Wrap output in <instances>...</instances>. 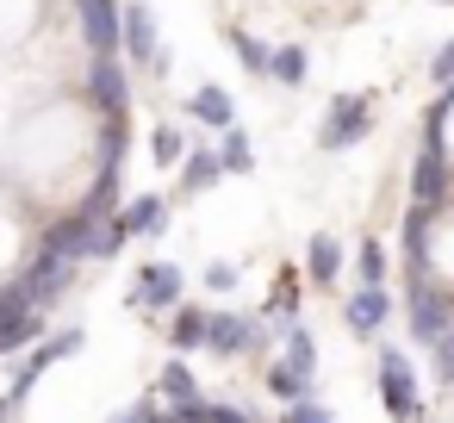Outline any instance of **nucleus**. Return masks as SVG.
Returning a JSON list of instances; mask_svg holds the SVG:
<instances>
[{"instance_id": "obj_1", "label": "nucleus", "mask_w": 454, "mask_h": 423, "mask_svg": "<svg viewBox=\"0 0 454 423\" xmlns=\"http://www.w3.org/2000/svg\"><path fill=\"white\" fill-rule=\"evenodd\" d=\"M404 317H411V336H417V342H435V336L454 324V293H448V280H435L429 268H411V274H404Z\"/></svg>"}, {"instance_id": "obj_2", "label": "nucleus", "mask_w": 454, "mask_h": 423, "mask_svg": "<svg viewBox=\"0 0 454 423\" xmlns=\"http://www.w3.org/2000/svg\"><path fill=\"white\" fill-rule=\"evenodd\" d=\"M367 131H373V94H336L330 113H324V125H317V150H324V156H342V150H355Z\"/></svg>"}, {"instance_id": "obj_3", "label": "nucleus", "mask_w": 454, "mask_h": 423, "mask_svg": "<svg viewBox=\"0 0 454 423\" xmlns=\"http://www.w3.org/2000/svg\"><path fill=\"white\" fill-rule=\"evenodd\" d=\"M380 404H386L392 423H411L423 411L417 404V373H411V361H404L398 342H380Z\"/></svg>"}, {"instance_id": "obj_4", "label": "nucleus", "mask_w": 454, "mask_h": 423, "mask_svg": "<svg viewBox=\"0 0 454 423\" xmlns=\"http://www.w3.org/2000/svg\"><path fill=\"white\" fill-rule=\"evenodd\" d=\"M82 94H88V106H94L100 119H125V106H131V75H125V63H119V57H94Z\"/></svg>"}, {"instance_id": "obj_5", "label": "nucleus", "mask_w": 454, "mask_h": 423, "mask_svg": "<svg viewBox=\"0 0 454 423\" xmlns=\"http://www.w3.org/2000/svg\"><path fill=\"white\" fill-rule=\"evenodd\" d=\"M181 293H187V274L175 262H144L137 268V286H131V305L137 311H175Z\"/></svg>"}, {"instance_id": "obj_6", "label": "nucleus", "mask_w": 454, "mask_h": 423, "mask_svg": "<svg viewBox=\"0 0 454 423\" xmlns=\"http://www.w3.org/2000/svg\"><path fill=\"white\" fill-rule=\"evenodd\" d=\"M206 349L224 355V361H237V355H249V349H268V330H262L255 317H243V311H212Z\"/></svg>"}, {"instance_id": "obj_7", "label": "nucleus", "mask_w": 454, "mask_h": 423, "mask_svg": "<svg viewBox=\"0 0 454 423\" xmlns=\"http://www.w3.org/2000/svg\"><path fill=\"white\" fill-rule=\"evenodd\" d=\"M75 7H82L88 51L94 57H119V44H125V7H119V0H75Z\"/></svg>"}, {"instance_id": "obj_8", "label": "nucleus", "mask_w": 454, "mask_h": 423, "mask_svg": "<svg viewBox=\"0 0 454 423\" xmlns=\"http://www.w3.org/2000/svg\"><path fill=\"white\" fill-rule=\"evenodd\" d=\"M69 274H75V262H63V255H51V249H38V262L20 274V286H26V299L44 311L51 299H63L69 293Z\"/></svg>"}, {"instance_id": "obj_9", "label": "nucleus", "mask_w": 454, "mask_h": 423, "mask_svg": "<svg viewBox=\"0 0 454 423\" xmlns=\"http://www.w3.org/2000/svg\"><path fill=\"white\" fill-rule=\"evenodd\" d=\"M386 317H392V293H386V286H355V293L342 299V324H348V336H380Z\"/></svg>"}, {"instance_id": "obj_10", "label": "nucleus", "mask_w": 454, "mask_h": 423, "mask_svg": "<svg viewBox=\"0 0 454 423\" xmlns=\"http://www.w3.org/2000/svg\"><path fill=\"white\" fill-rule=\"evenodd\" d=\"M94 224H100V218H88V212H69V218H57V224L44 231V249H51V255H63V262H88Z\"/></svg>"}, {"instance_id": "obj_11", "label": "nucleus", "mask_w": 454, "mask_h": 423, "mask_svg": "<svg viewBox=\"0 0 454 423\" xmlns=\"http://www.w3.org/2000/svg\"><path fill=\"white\" fill-rule=\"evenodd\" d=\"M187 119H200L206 131H224V125H237V100H231L218 82H200V88L187 94Z\"/></svg>"}, {"instance_id": "obj_12", "label": "nucleus", "mask_w": 454, "mask_h": 423, "mask_svg": "<svg viewBox=\"0 0 454 423\" xmlns=\"http://www.w3.org/2000/svg\"><path fill=\"white\" fill-rule=\"evenodd\" d=\"M119 224H125V237H162L168 231V200L162 193H137V200L119 206Z\"/></svg>"}, {"instance_id": "obj_13", "label": "nucleus", "mask_w": 454, "mask_h": 423, "mask_svg": "<svg viewBox=\"0 0 454 423\" xmlns=\"http://www.w3.org/2000/svg\"><path fill=\"white\" fill-rule=\"evenodd\" d=\"M125 51H131V63H156V51H162L156 13L144 7V0H131V7H125Z\"/></svg>"}, {"instance_id": "obj_14", "label": "nucleus", "mask_w": 454, "mask_h": 423, "mask_svg": "<svg viewBox=\"0 0 454 423\" xmlns=\"http://www.w3.org/2000/svg\"><path fill=\"white\" fill-rule=\"evenodd\" d=\"M218 181H224L218 150H212V144H187V156H181V187H187V193H212Z\"/></svg>"}, {"instance_id": "obj_15", "label": "nucleus", "mask_w": 454, "mask_h": 423, "mask_svg": "<svg viewBox=\"0 0 454 423\" xmlns=\"http://www.w3.org/2000/svg\"><path fill=\"white\" fill-rule=\"evenodd\" d=\"M305 280H317V286H336V280H342V237L317 231V237L305 243Z\"/></svg>"}, {"instance_id": "obj_16", "label": "nucleus", "mask_w": 454, "mask_h": 423, "mask_svg": "<svg viewBox=\"0 0 454 423\" xmlns=\"http://www.w3.org/2000/svg\"><path fill=\"white\" fill-rule=\"evenodd\" d=\"M32 342H44V311H38V305L0 311V355H20V349H32Z\"/></svg>"}, {"instance_id": "obj_17", "label": "nucleus", "mask_w": 454, "mask_h": 423, "mask_svg": "<svg viewBox=\"0 0 454 423\" xmlns=\"http://www.w3.org/2000/svg\"><path fill=\"white\" fill-rule=\"evenodd\" d=\"M224 44H231V57H237L255 82H268V69H274V44H268V38H255V32L231 26V32H224Z\"/></svg>"}, {"instance_id": "obj_18", "label": "nucleus", "mask_w": 454, "mask_h": 423, "mask_svg": "<svg viewBox=\"0 0 454 423\" xmlns=\"http://www.w3.org/2000/svg\"><path fill=\"white\" fill-rule=\"evenodd\" d=\"M206 330H212V311H200V305H181V311H175V330H168V349H175V355H187V349H206Z\"/></svg>"}, {"instance_id": "obj_19", "label": "nucleus", "mask_w": 454, "mask_h": 423, "mask_svg": "<svg viewBox=\"0 0 454 423\" xmlns=\"http://www.w3.org/2000/svg\"><path fill=\"white\" fill-rule=\"evenodd\" d=\"M305 75H311V51H305V44H274V69H268V82H280V88H305Z\"/></svg>"}, {"instance_id": "obj_20", "label": "nucleus", "mask_w": 454, "mask_h": 423, "mask_svg": "<svg viewBox=\"0 0 454 423\" xmlns=\"http://www.w3.org/2000/svg\"><path fill=\"white\" fill-rule=\"evenodd\" d=\"M212 150H218L224 175H249V168H255V144H249V131H237V125H224Z\"/></svg>"}, {"instance_id": "obj_21", "label": "nucleus", "mask_w": 454, "mask_h": 423, "mask_svg": "<svg viewBox=\"0 0 454 423\" xmlns=\"http://www.w3.org/2000/svg\"><path fill=\"white\" fill-rule=\"evenodd\" d=\"M280 349H286V361H293L299 373H317V342H311V330H305L299 317L280 324Z\"/></svg>"}, {"instance_id": "obj_22", "label": "nucleus", "mask_w": 454, "mask_h": 423, "mask_svg": "<svg viewBox=\"0 0 454 423\" xmlns=\"http://www.w3.org/2000/svg\"><path fill=\"white\" fill-rule=\"evenodd\" d=\"M355 286H386V243L380 237L355 243Z\"/></svg>"}, {"instance_id": "obj_23", "label": "nucleus", "mask_w": 454, "mask_h": 423, "mask_svg": "<svg viewBox=\"0 0 454 423\" xmlns=\"http://www.w3.org/2000/svg\"><path fill=\"white\" fill-rule=\"evenodd\" d=\"M82 342H88L82 330H63V336H44V342H32V361H26V367H38V373H44L51 361H69V355H82Z\"/></svg>"}, {"instance_id": "obj_24", "label": "nucleus", "mask_w": 454, "mask_h": 423, "mask_svg": "<svg viewBox=\"0 0 454 423\" xmlns=\"http://www.w3.org/2000/svg\"><path fill=\"white\" fill-rule=\"evenodd\" d=\"M156 386H162V398H168V404H187V398H200V380H193V367H187L181 355H175V361L156 373Z\"/></svg>"}, {"instance_id": "obj_25", "label": "nucleus", "mask_w": 454, "mask_h": 423, "mask_svg": "<svg viewBox=\"0 0 454 423\" xmlns=\"http://www.w3.org/2000/svg\"><path fill=\"white\" fill-rule=\"evenodd\" d=\"M268 392H274V398H286V404H293V398H311V392H317V386H311V373H299V367H293V361H274V367H268Z\"/></svg>"}, {"instance_id": "obj_26", "label": "nucleus", "mask_w": 454, "mask_h": 423, "mask_svg": "<svg viewBox=\"0 0 454 423\" xmlns=\"http://www.w3.org/2000/svg\"><path fill=\"white\" fill-rule=\"evenodd\" d=\"M150 156H156L162 168H181V156H187V131H181V125H156V131H150Z\"/></svg>"}, {"instance_id": "obj_27", "label": "nucleus", "mask_w": 454, "mask_h": 423, "mask_svg": "<svg viewBox=\"0 0 454 423\" xmlns=\"http://www.w3.org/2000/svg\"><path fill=\"white\" fill-rule=\"evenodd\" d=\"M268 311H274V317H293V311H299V268H280V286H274Z\"/></svg>"}, {"instance_id": "obj_28", "label": "nucleus", "mask_w": 454, "mask_h": 423, "mask_svg": "<svg viewBox=\"0 0 454 423\" xmlns=\"http://www.w3.org/2000/svg\"><path fill=\"white\" fill-rule=\"evenodd\" d=\"M429 82H435V94H454V38L429 57Z\"/></svg>"}, {"instance_id": "obj_29", "label": "nucleus", "mask_w": 454, "mask_h": 423, "mask_svg": "<svg viewBox=\"0 0 454 423\" xmlns=\"http://www.w3.org/2000/svg\"><path fill=\"white\" fill-rule=\"evenodd\" d=\"M429 349H435V380H442V386H454V324H448Z\"/></svg>"}, {"instance_id": "obj_30", "label": "nucleus", "mask_w": 454, "mask_h": 423, "mask_svg": "<svg viewBox=\"0 0 454 423\" xmlns=\"http://www.w3.org/2000/svg\"><path fill=\"white\" fill-rule=\"evenodd\" d=\"M206 286H212V293H231V286H243L237 262H206Z\"/></svg>"}, {"instance_id": "obj_31", "label": "nucleus", "mask_w": 454, "mask_h": 423, "mask_svg": "<svg viewBox=\"0 0 454 423\" xmlns=\"http://www.w3.org/2000/svg\"><path fill=\"white\" fill-rule=\"evenodd\" d=\"M286 423H336V417H330L317 398H293V404H286Z\"/></svg>"}, {"instance_id": "obj_32", "label": "nucleus", "mask_w": 454, "mask_h": 423, "mask_svg": "<svg viewBox=\"0 0 454 423\" xmlns=\"http://www.w3.org/2000/svg\"><path fill=\"white\" fill-rule=\"evenodd\" d=\"M168 423H212V404H206V398H187V404L168 411Z\"/></svg>"}, {"instance_id": "obj_33", "label": "nucleus", "mask_w": 454, "mask_h": 423, "mask_svg": "<svg viewBox=\"0 0 454 423\" xmlns=\"http://www.w3.org/2000/svg\"><path fill=\"white\" fill-rule=\"evenodd\" d=\"M162 417H168V411H156L150 398H137V404H131V411H119L113 423H162Z\"/></svg>"}, {"instance_id": "obj_34", "label": "nucleus", "mask_w": 454, "mask_h": 423, "mask_svg": "<svg viewBox=\"0 0 454 423\" xmlns=\"http://www.w3.org/2000/svg\"><path fill=\"white\" fill-rule=\"evenodd\" d=\"M212 423H255V417L237 411V404H212Z\"/></svg>"}, {"instance_id": "obj_35", "label": "nucleus", "mask_w": 454, "mask_h": 423, "mask_svg": "<svg viewBox=\"0 0 454 423\" xmlns=\"http://www.w3.org/2000/svg\"><path fill=\"white\" fill-rule=\"evenodd\" d=\"M435 7H454V0H435Z\"/></svg>"}]
</instances>
